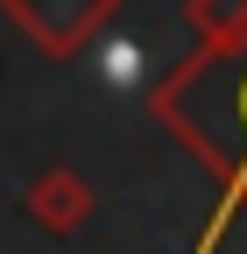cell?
I'll list each match as a JSON object with an SVG mask.
<instances>
[{"label": "cell", "mask_w": 247, "mask_h": 254, "mask_svg": "<svg viewBox=\"0 0 247 254\" xmlns=\"http://www.w3.org/2000/svg\"><path fill=\"white\" fill-rule=\"evenodd\" d=\"M240 106H247V92H240Z\"/></svg>", "instance_id": "1"}]
</instances>
